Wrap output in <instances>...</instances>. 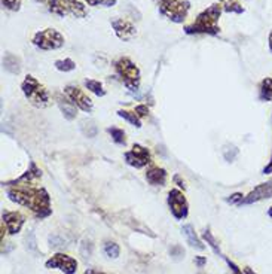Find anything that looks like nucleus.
I'll return each mask as SVG.
<instances>
[{"label": "nucleus", "instance_id": "nucleus-30", "mask_svg": "<svg viewBox=\"0 0 272 274\" xmlns=\"http://www.w3.org/2000/svg\"><path fill=\"white\" fill-rule=\"evenodd\" d=\"M88 6H103V8H112L116 5L118 0H82Z\"/></svg>", "mask_w": 272, "mask_h": 274}, {"label": "nucleus", "instance_id": "nucleus-13", "mask_svg": "<svg viewBox=\"0 0 272 274\" xmlns=\"http://www.w3.org/2000/svg\"><path fill=\"white\" fill-rule=\"evenodd\" d=\"M2 219H3L2 223L6 226V231H8L9 236L18 234L21 231L22 225L26 223V216L21 212H9V210H6L2 215Z\"/></svg>", "mask_w": 272, "mask_h": 274}, {"label": "nucleus", "instance_id": "nucleus-25", "mask_svg": "<svg viewBox=\"0 0 272 274\" xmlns=\"http://www.w3.org/2000/svg\"><path fill=\"white\" fill-rule=\"evenodd\" d=\"M118 117L122 118V120H125L127 122H130L131 125H134L137 128L141 127V120L137 117V113L134 110L131 112V110H123V109H120V110H118Z\"/></svg>", "mask_w": 272, "mask_h": 274}, {"label": "nucleus", "instance_id": "nucleus-48", "mask_svg": "<svg viewBox=\"0 0 272 274\" xmlns=\"http://www.w3.org/2000/svg\"><path fill=\"white\" fill-rule=\"evenodd\" d=\"M156 2H158V0H156Z\"/></svg>", "mask_w": 272, "mask_h": 274}, {"label": "nucleus", "instance_id": "nucleus-47", "mask_svg": "<svg viewBox=\"0 0 272 274\" xmlns=\"http://www.w3.org/2000/svg\"><path fill=\"white\" fill-rule=\"evenodd\" d=\"M198 274H205V273H198Z\"/></svg>", "mask_w": 272, "mask_h": 274}, {"label": "nucleus", "instance_id": "nucleus-37", "mask_svg": "<svg viewBox=\"0 0 272 274\" xmlns=\"http://www.w3.org/2000/svg\"><path fill=\"white\" fill-rule=\"evenodd\" d=\"M242 197H244V194H242V192H235V194H232V195H229V197L226 198V203L238 206L239 201L242 200Z\"/></svg>", "mask_w": 272, "mask_h": 274}, {"label": "nucleus", "instance_id": "nucleus-15", "mask_svg": "<svg viewBox=\"0 0 272 274\" xmlns=\"http://www.w3.org/2000/svg\"><path fill=\"white\" fill-rule=\"evenodd\" d=\"M42 177V170L36 166V163L34 161H30V166H29V169L24 171L18 179L15 180H11V182H6V184H3V185H36V182L39 180Z\"/></svg>", "mask_w": 272, "mask_h": 274}, {"label": "nucleus", "instance_id": "nucleus-43", "mask_svg": "<svg viewBox=\"0 0 272 274\" xmlns=\"http://www.w3.org/2000/svg\"><path fill=\"white\" fill-rule=\"evenodd\" d=\"M268 48H269V51H271L272 54V30L271 33H269V36H268Z\"/></svg>", "mask_w": 272, "mask_h": 274}, {"label": "nucleus", "instance_id": "nucleus-21", "mask_svg": "<svg viewBox=\"0 0 272 274\" xmlns=\"http://www.w3.org/2000/svg\"><path fill=\"white\" fill-rule=\"evenodd\" d=\"M219 3L223 8V12H228V14H244L245 11L238 0H219Z\"/></svg>", "mask_w": 272, "mask_h": 274}, {"label": "nucleus", "instance_id": "nucleus-31", "mask_svg": "<svg viewBox=\"0 0 272 274\" xmlns=\"http://www.w3.org/2000/svg\"><path fill=\"white\" fill-rule=\"evenodd\" d=\"M186 255V250L180 246V244H174L170 247V257L174 259V261H180L183 259Z\"/></svg>", "mask_w": 272, "mask_h": 274}, {"label": "nucleus", "instance_id": "nucleus-26", "mask_svg": "<svg viewBox=\"0 0 272 274\" xmlns=\"http://www.w3.org/2000/svg\"><path fill=\"white\" fill-rule=\"evenodd\" d=\"M86 89H89L92 94H95L97 97H104L106 96V89L100 81H95V79H86L85 81Z\"/></svg>", "mask_w": 272, "mask_h": 274}, {"label": "nucleus", "instance_id": "nucleus-5", "mask_svg": "<svg viewBox=\"0 0 272 274\" xmlns=\"http://www.w3.org/2000/svg\"><path fill=\"white\" fill-rule=\"evenodd\" d=\"M46 6L51 14L58 17L73 15L75 18H85L88 15L86 5L81 0H50Z\"/></svg>", "mask_w": 272, "mask_h": 274}, {"label": "nucleus", "instance_id": "nucleus-42", "mask_svg": "<svg viewBox=\"0 0 272 274\" xmlns=\"http://www.w3.org/2000/svg\"><path fill=\"white\" fill-rule=\"evenodd\" d=\"M84 274H110V273H103V271H97V270H94V268H88L84 271Z\"/></svg>", "mask_w": 272, "mask_h": 274}, {"label": "nucleus", "instance_id": "nucleus-22", "mask_svg": "<svg viewBox=\"0 0 272 274\" xmlns=\"http://www.w3.org/2000/svg\"><path fill=\"white\" fill-rule=\"evenodd\" d=\"M103 252H104V255L107 258H110V259H116V258H119L120 255L119 244H118L116 241H110V240H107V241H104V244H103Z\"/></svg>", "mask_w": 272, "mask_h": 274}, {"label": "nucleus", "instance_id": "nucleus-24", "mask_svg": "<svg viewBox=\"0 0 272 274\" xmlns=\"http://www.w3.org/2000/svg\"><path fill=\"white\" fill-rule=\"evenodd\" d=\"M203 239L207 241V244L211 247V250L216 254V255H220V257H223L221 255V250H220V244H219V241H217V239L211 234V231H210V228H207L204 233H203Z\"/></svg>", "mask_w": 272, "mask_h": 274}, {"label": "nucleus", "instance_id": "nucleus-14", "mask_svg": "<svg viewBox=\"0 0 272 274\" xmlns=\"http://www.w3.org/2000/svg\"><path fill=\"white\" fill-rule=\"evenodd\" d=\"M112 27L115 30V34L119 37L120 40H130L133 39L137 34L136 26L128 21V19H123V18H116L112 21Z\"/></svg>", "mask_w": 272, "mask_h": 274}, {"label": "nucleus", "instance_id": "nucleus-1", "mask_svg": "<svg viewBox=\"0 0 272 274\" xmlns=\"http://www.w3.org/2000/svg\"><path fill=\"white\" fill-rule=\"evenodd\" d=\"M6 195L12 203L24 206L32 210L37 219H45L52 215L51 195L42 187L36 185H3Z\"/></svg>", "mask_w": 272, "mask_h": 274}, {"label": "nucleus", "instance_id": "nucleus-3", "mask_svg": "<svg viewBox=\"0 0 272 274\" xmlns=\"http://www.w3.org/2000/svg\"><path fill=\"white\" fill-rule=\"evenodd\" d=\"M113 68L116 72V75L119 76L123 86L130 91H138L140 88V81H141V75H140V68L137 67V64L128 57H119L118 60H115Z\"/></svg>", "mask_w": 272, "mask_h": 274}, {"label": "nucleus", "instance_id": "nucleus-2", "mask_svg": "<svg viewBox=\"0 0 272 274\" xmlns=\"http://www.w3.org/2000/svg\"><path fill=\"white\" fill-rule=\"evenodd\" d=\"M223 8L221 5L213 3L210 5L207 9L203 12H200L195 21H192L190 24L185 26V33L186 34H208V36H216L220 33V27H219V19L221 17Z\"/></svg>", "mask_w": 272, "mask_h": 274}, {"label": "nucleus", "instance_id": "nucleus-27", "mask_svg": "<svg viewBox=\"0 0 272 274\" xmlns=\"http://www.w3.org/2000/svg\"><path fill=\"white\" fill-rule=\"evenodd\" d=\"M81 131L84 133V136L92 139V137H95L98 134V127L92 121L85 120L82 121V124H81Z\"/></svg>", "mask_w": 272, "mask_h": 274}, {"label": "nucleus", "instance_id": "nucleus-7", "mask_svg": "<svg viewBox=\"0 0 272 274\" xmlns=\"http://www.w3.org/2000/svg\"><path fill=\"white\" fill-rule=\"evenodd\" d=\"M32 43L42 51H55L64 47V36L55 29H43L34 33Z\"/></svg>", "mask_w": 272, "mask_h": 274}, {"label": "nucleus", "instance_id": "nucleus-10", "mask_svg": "<svg viewBox=\"0 0 272 274\" xmlns=\"http://www.w3.org/2000/svg\"><path fill=\"white\" fill-rule=\"evenodd\" d=\"M45 267L48 270H60L64 274H76L78 271V261L75 258L68 257L66 254H54L46 262Z\"/></svg>", "mask_w": 272, "mask_h": 274}, {"label": "nucleus", "instance_id": "nucleus-36", "mask_svg": "<svg viewBox=\"0 0 272 274\" xmlns=\"http://www.w3.org/2000/svg\"><path fill=\"white\" fill-rule=\"evenodd\" d=\"M223 259H225V262L228 264V267H229V270L232 271V274H244V270H241L234 261H231L228 257H223Z\"/></svg>", "mask_w": 272, "mask_h": 274}, {"label": "nucleus", "instance_id": "nucleus-17", "mask_svg": "<svg viewBox=\"0 0 272 274\" xmlns=\"http://www.w3.org/2000/svg\"><path fill=\"white\" fill-rule=\"evenodd\" d=\"M55 100L57 104L63 113V117L68 121H73L78 115V107L71 103V100L68 99L66 94H55Z\"/></svg>", "mask_w": 272, "mask_h": 274}, {"label": "nucleus", "instance_id": "nucleus-19", "mask_svg": "<svg viewBox=\"0 0 272 274\" xmlns=\"http://www.w3.org/2000/svg\"><path fill=\"white\" fill-rule=\"evenodd\" d=\"M2 64H3V68L11 75H18L21 72V60H19V57H17L12 52H6L3 55Z\"/></svg>", "mask_w": 272, "mask_h": 274}, {"label": "nucleus", "instance_id": "nucleus-18", "mask_svg": "<svg viewBox=\"0 0 272 274\" xmlns=\"http://www.w3.org/2000/svg\"><path fill=\"white\" fill-rule=\"evenodd\" d=\"M182 234L185 236V239H186L189 246L195 247L196 250H204L205 246L203 244L201 239L198 237V234L195 233V228H193L190 223H186V225H183V226H182Z\"/></svg>", "mask_w": 272, "mask_h": 274}, {"label": "nucleus", "instance_id": "nucleus-11", "mask_svg": "<svg viewBox=\"0 0 272 274\" xmlns=\"http://www.w3.org/2000/svg\"><path fill=\"white\" fill-rule=\"evenodd\" d=\"M64 94L67 96L68 99L71 100V103H73L78 109L84 110L86 113H91V112H92L94 103H92V100L86 96L81 88H78V86L75 85H67L64 88Z\"/></svg>", "mask_w": 272, "mask_h": 274}, {"label": "nucleus", "instance_id": "nucleus-32", "mask_svg": "<svg viewBox=\"0 0 272 274\" xmlns=\"http://www.w3.org/2000/svg\"><path fill=\"white\" fill-rule=\"evenodd\" d=\"M92 250H94V244H92V241L91 240H84L82 241V244H81V255L88 259V258H91L92 255Z\"/></svg>", "mask_w": 272, "mask_h": 274}, {"label": "nucleus", "instance_id": "nucleus-46", "mask_svg": "<svg viewBox=\"0 0 272 274\" xmlns=\"http://www.w3.org/2000/svg\"><path fill=\"white\" fill-rule=\"evenodd\" d=\"M36 2H40V3H45V5H46V3H48L50 0H36Z\"/></svg>", "mask_w": 272, "mask_h": 274}, {"label": "nucleus", "instance_id": "nucleus-16", "mask_svg": "<svg viewBox=\"0 0 272 274\" xmlns=\"http://www.w3.org/2000/svg\"><path fill=\"white\" fill-rule=\"evenodd\" d=\"M167 179H168V173L159 166H151L146 171V180L152 187H164L167 184Z\"/></svg>", "mask_w": 272, "mask_h": 274}, {"label": "nucleus", "instance_id": "nucleus-35", "mask_svg": "<svg viewBox=\"0 0 272 274\" xmlns=\"http://www.w3.org/2000/svg\"><path fill=\"white\" fill-rule=\"evenodd\" d=\"M134 112L137 113V117L141 120V118H146L149 115V107H147V104H137Z\"/></svg>", "mask_w": 272, "mask_h": 274}, {"label": "nucleus", "instance_id": "nucleus-33", "mask_svg": "<svg viewBox=\"0 0 272 274\" xmlns=\"http://www.w3.org/2000/svg\"><path fill=\"white\" fill-rule=\"evenodd\" d=\"M26 247H27V250L29 252H37V241H36V237H34L33 231H29V234L26 236Z\"/></svg>", "mask_w": 272, "mask_h": 274}, {"label": "nucleus", "instance_id": "nucleus-8", "mask_svg": "<svg viewBox=\"0 0 272 274\" xmlns=\"http://www.w3.org/2000/svg\"><path fill=\"white\" fill-rule=\"evenodd\" d=\"M167 204L170 207L171 215L176 221H183L189 215V203L185 194L180 189H171L167 197Z\"/></svg>", "mask_w": 272, "mask_h": 274}, {"label": "nucleus", "instance_id": "nucleus-28", "mask_svg": "<svg viewBox=\"0 0 272 274\" xmlns=\"http://www.w3.org/2000/svg\"><path fill=\"white\" fill-rule=\"evenodd\" d=\"M54 66H55L57 70L67 73V72H73V70L76 68V63H75L71 58H64V60H57V61L54 63Z\"/></svg>", "mask_w": 272, "mask_h": 274}, {"label": "nucleus", "instance_id": "nucleus-6", "mask_svg": "<svg viewBox=\"0 0 272 274\" xmlns=\"http://www.w3.org/2000/svg\"><path fill=\"white\" fill-rule=\"evenodd\" d=\"M158 6L161 15L176 24L183 22L190 11V3L187 0H158Z\"/></svg>", "mask_w": 272, "mask_h": 274}, {"label": "nucleus", "instance_id": "nucleus-34", "mask_svg": "<svg viewBox=\"0 0 272 274\" xmlns=\"http://www.w3.org/2000/svg\"><path fill=\"white\" fill-rule=\"evenodd\" d=\"M2 6L8 11L17 12L21 9V0H2Z\"/></svg>", "mask_w": 272, "mask_h": 274}, {"label": "nucleus", "instance_id": "nucleus-9", "mask_svg": "<svg viewBox=\"0 0 272 274\" xmlns=\"http://www.w3.org/2000/svg\"><path fill=\"white\" fill-rule=\"evenodd\" d=\"M123 159L128 166H131L134 169H143V167L152 164V154L147 148L134 143L133 148L123 154Z\"/></svg>", "mask_w": 272, "mask_h": 274}, {"label": "nucleus", "instance_id": "nucleus-39", "mask_svg": "<svg viewBox=\"0 0 272 274\" xmlns=\"http://www.w3.org/2000/svg\"><path fill=\"white\" fill-rule=\"evenodd\" d=\"M3 244V247H2V255H8L9 252H12L14 249H15V246H14V243H2Z\"/></svg>", "mask_w": 272, "mask_h": 274}, {"label": "nucleus", "instance_id": "nucleus-4", "mask_svg": "<svg viewBox=\"0 0 272 274\" xmlns=\"http://www.w3.org/2000/svg\"><path fill=\"white\" fill-rule=\"evenodd\" d=\"M21 89H22L24 97L32 103L34 107L43 109V107L50 106L51 96H50L48 89L42 85L34 76H32V75H27V76H26V79H24L22 84H21Z\"/></svg>", "mask_w": 272, "mask_h": 274}, {"label": "nucleus", "instance_id": "nucleus-38", "mask_svg": "<svg viewBox=\"0 0 272 274\" xmlns=\"http://www.w3.org/2000/svg\"><path fill=\"white\" fill-rule=\"evenodd\" d=\"M172 182H174V184H176V185H177L180 189H183V191L186 189V182L182 179V176H180V174H174V176H172Z\"/></svg>", "mask_w": 272, "mask_h": 274}, {"label": "nucleus", "instance_id": "nucleus-44", "mask_svg": "<svg viewBox=\"0 0 272 274\" xmlns=\"http://www.w3.org/2000/svg\"><path fill=\"white\" fill-rule=\"evenodd\" d=\"M244 274H257V273H255V271H253L252 268H249V267H245V268H244Z\"/></svg>", "mask_w": 272, "mask_h": 274}, {"label": "nucleus", "instance_id": "nucleus-12", "mask_svg": "<svg viewBox=\"0 0 272 274\" xmlns=\"http://www.w3.org/2000/svg\"><path fill=\"white\" fill-rule=\"evenodd\" d=\"M272 197V180L259 184L255 189H252L247 195L242 197V200L239 201L238 206H250L259 203L262 200H268Z\"/></svg>", "mask_w": 272, "mask_h": 274}, {"label": "nucleus", "instance_id": "nucleus-40", "mask_svg": "<svg viewBox=\"0 0 272 274\" xmlns=\"http://www.w3.org/2000/svg\"><path fill=\"white\" fill-rule=\"evenodd\" d=\"M195 264L198 268H204L205 264H207V258L205 257H195Z\"/></svg>", "mask_w": 272, "mask_h": 274}, {"label": "nucleus", "instance_id": "nucleus-29", "mask_svg": "<svg viewBox=\"0 0 272 274\" xmlns=\"http://www.w3.org/2000/svg\"><path fill=\"white\" fill-rule=\"evenodd\" d=\"M48 241H50V246L54 247V249H60V247L68 246L67 239H66L64 236H61V234H51Z\"/></svg>", "mask_w": 272, "mask_h": 274}, {"label": "nucleus", "instance_id": "nucleus-20", "mask_svg": "<svg viewBox=\"0 0 272 274\" xmlns=\"http://www.w3.org/2000/svg\"><path fill=\"white\" fill-rule=\"evenodd\" d=\"M259 102H272V78L266 76L259 82Z\"/></svg>", "mask_w": 272, "mask_h": 274}, {"label": "nucleus", "instance_id": "nucleus-41", "mask_svg": "<svg viewBox=\"0 0 272 274\" xmlns=\"http://www.w3.org/2000/svg\"><path fill=\"white\" fill-rule=\"evenodd\" d=\"M263 174H272V155H271V159H269V163L263 167V170H262Z\"/></svg>", "mask_w": 272, "mask_h": 274}, {"label": "nucleus", "instance_id": "nucleus-23", "mask_svg": "<svg viewBox=\"0 0 272 274\" xmlns=\"http://www.w3.org/2000/svg\"><path fill=\"white\" fill-rule=\"evenodd\" d=\"M110 137H112V140L116 143V145H120V146H125L127 145V134H125V131L119 128V127H109L107 130H106Z\"/></svg>", "mask_w": 272, "mask_h": 274}, {"label": "nucleus", "instance_id": "nucleus-45", "mask_svg": "<svg viewBox=\"0 0 272 274\" xmlns=\"http://www.w3.org/2000/svg\"><path fill=\"white\" fill-rule=\"evenodd\" d=\"M268 216H269V218H272V206L269 207V209H268Z\"/></svg>", "mask_w": 272, "mask_h": 274}]
</instances>
